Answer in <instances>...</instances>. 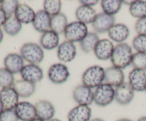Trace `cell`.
<instances>
[{"mask_svg":"<svg viewBox=\"0 0 146 121\" xmlns=\"http://www.w3.org/2000/svg\"><path fill=\"white\" fill-rule=\"evenodd\" d=\"M133 56V53L132 48L126 43H122L117 44L115 46L111 61L113 66L123 70L131 65Z\"/></svg>","mask_w":146,"mask_h":121,"instance_id":"6da1fadb","label":"cell"},{"mask_svg":"<svg viewBox=\"0 0 146 121\" xmlns=\"http://www.w3.org/2000/svg\"><path fill=\"white\" fill-rule=\"evenodd\" d=\"M82 84L90 88H96L104 83L105 69L98 65H91L85 70L82 75Z\"/></svg>","mask_w":146,"mask_h":121,"instance_id":"7a4b0ae2","label":"cell"},{"mask_svg":"<svg viewBox=\"0 0 146 121\" xmlns=\"http://www.w3.org/2000/svg\"><path fill=\"white\" fill-rule=\"evenodd\" d=\"M20 55L29 63L36 64L42 62L44 58V51L42 47L36 43H26L20 48Z\"/></svg>","mask_w":146,"mask_h":121,"instance_id":"3957f363","label":"cell"},{"mask_svg":"<svg viewBox=\"0 0 146 121\" xmlns=\"http://www.w3.org/2000/svg\"><path fill=\"white\" fill-rule=\"evenodd\" d=\"M88 34V30L86 24H83L78 21L69 23L64 33L66 41H71L72 43H80Z\"/></svg>","mask_w":146,"mask_h":121,"instance_id":"277c9868","label":"cell"},{"mask_svg":"<svg viewBox=\"0 0 146 121\" xmlns=\"http://www.w3.org/2000/svg\"><path fill=\"white\" fill-rule=\"evenodd\" d=\"M115 100V88L104 83L94 92V102L98 106L106 107Z\"/></svg>","mask_w":146,"mask_h":121,"instance_id":"5b68a950","label":"cell"},{"mask_svg":"<svg viewBox=\"0 0 146 121\" xmlns=\"http://www.w3.org/2000/svg\"><path fill=\"white\" fill-rule=\"evenodd\" d=\"M48 79L54 84H62L68 81L70 76L69 69L63 63H57L53 64L48 68Z\"/></svg>","mask_w":146,"mask_h":121,"instance_id":"8992f818","label":"cell"},{"mask_svg":"<svg viewBox=\"0 0 146 121\" xmlns=\"http://www.w3.org/2000/svg\"><path fill=\"white\" fill-rule=\"evenodd\" d=\"M20 75L24 81L36 84L44 78V71L38 65L29 63L24 65L20 72Z\"/></svg>","mask_w":146,"mask_h":121,"instance_id":"52a82bcc","label":"cell"},{"mask_svg":"<svg viewBox=\"0 0 146 121\" xmlns=\"http://www.w3.org/2000/svg\"><path fill=\"white\" fill-rule=\"evenodd\" d=\"M73 98L78 105L89 106L94 102V92L86 85L80 84L73 91Z\"/></svg>","mask_w":146,"mask_h":121,"instance_id":"ba28073f","label":"cell"},{"mask_svg":"<svg viewBox=\"0 0 146 121\" xmlns=\"http://www.w3.org/2000/svg\"><path fill=\"white\" fill-rule=\"evenodd\" d=\"M135 91L128 83L124 82L115 88V101L121 105H128L132 102Z\"/></svg>","mask_w":146,"mask_h":121,"instance_id":"9c48e42d","label":"cell"},{"mask_svg":"<svg viewBox=\"0 0 146 121\" xmlns=\"http://www.w3.org/2000/svg\"><path fill=\"white\" fill-rule=\"evenodd\" d=\"M18 93L13 87L1 88L0 91V101L4 109L14 110L19 102Z\"/></svg>","mask_w":146,"mask_h":121,"instance_id":"30bf717a","label":"cell"},{"mask_svg":"<svg viewBox=\"0 0 146 121\" xmlns=\"http://www.w3.org/2000/svg\"><path fill=\"white\" fill-rule=\"evenodd\" d=\"M115 24V18L114 16L108 15L102 12L97 14L96 18L92 24V26L96 33L104 34L108 32L110 28Z\"/></svg>","mask_w":146,"mask_h":121,"instance_id":"8fae6325","label":"cell"},{"mask_svg":"<svg viewBox=\"0 0 146 121\" xmlns=\"http://www.w3.org/2000/svg\"><path fill=\"white\" fill-rule=\"evenodd\" d=\"M77 54V50L74 43L64 41L57 48V57L63 63H69L74 61Z\"/></svg>","mask_w":146,"mask_h":121,"instance_id":"7c38bea8","label":"cell"},{"mask_svg":"<svg viewBox=\"0 0 146 121\" xmlns=\"http://www.w3.org/2000/svg\"><path fill=\"white\" fill-rule=\"evenodd\" d=\"M14 110L21 121H31L37 118L35 105L27 101L19 102Z\"/></svg>","mask_w":146,"mask_h":121,"instance_id":"4fadbf2b","label":"cell"},{"mask_svg":"<svg viewBox=\"0 0 146 121\" xmlns=\"http://www.w3.org/2000/svg\"><path fill=\"white\" fill-rule=\"evenodd\" d=\"M115 46L113 41L107 38L100 39L96 46L94 53L96 57L101 61H107L111 59V56L113 52Z\"/></svg>","mask_w":146,"mask_h":121,"instance_id":"5bb4252c","label":"cell"},{"mask_svg":"<svg viewBox=\"0 0 146 121\" xmlns=\"http://www.w3.org/2000/svg\"><path fill=\"white\" fill-rule=\"evenodd\" d=\"M128 83L133 89L138 92H143L146 90V72L140 69H133L128 75Z\"/></svg>","mask_w":146,"mask_h":121,"instance_id":"9a60e30c","label":"cell"},{"mask_svg":"<svg viewBox=\"0 0 146 121\" xmlns=\"http://www.w3.org/2000/svg\"><path fill=\"white\" fill-rule=\"evenodd\" d=\"M37 118L43 121H50L54 119L56 114V109L54 105L46 100L38 101L35 104Z\"/></svg>","mask_w":146,"mask_h":121,"instance_id":"2e32d148","label":"cell"},{"mask_svg":"<svg viewBox=\"0 0 146 121\" xmlns=\"http://www.w3.org/2000/svg\"><path fill=\"white\" fill-rule=\"evenodd\" d=\"M4 68L12 73L13 74L19 73L24 68V60L20 54L11 53L6 56L4 59Z\"/></svg>","mask_w":146,"mask_h":121,"instance_id":"e0dca14e","label":"cell"},{"mask_svg":"<svg viewBox=\"0 0 146 121\" xmlns=\"http://www.w3.org/2000/svg\"><path fill=\"white\" fill-rule=\"evenodd\" d=\"M92 111L88 105H78L68 112L67 118L68 121H90Z\"/></svg>","mask_w":146,"mask_h":121,"instance_id":"ac0fdd59","label":"cell"},{"mask_svg":"<svg viewBox=\"0 0 146 121\" xmlns=\"http://www.w3.org/2000/svg\"><path fill=\"white\" fill-rule=\"evenodd\" d=\"M125 75L122 69L115 66H111L105 70V83L112 87H118L124 83Z\"/></svg>","mask_w":146,"mask_h":121,"instance_id":"d6986e66","label":"cell"},{"mask_svg":"<svg viewBox=\"0 0 146 121\" xmlns=\"http://www.w3.org/2000/svg\"><path fill=\"white\" fill-rule=\"evenodd\" d=\"M108 36L111 41L122 44L128 39L130 35V30L125 24H115L108 31Z\"/></svg>","mask_w":146,"mask_h":121,"instance_id":"ffe728a7","label":"cell"},{"mask_svg":"<svg viewBox=\"0 0 146 121\" xmlns=\"http://www.w3.org/2000/svg\"><path fill=\"white\" fill-rule=\"evenodd\" d=\"M34 29L38 32L43 33L51 30V16L44 9L36 12L35 18L32 23Z\"/></svg>","mask_w":146,"mask_h":121,"instance_id":"44dd1931","label":"cell"},{"mask_svg":"<svg viewBox=\"0 0 146 121\" xmlns=\"http://www.w3.org/2000/svg\"><path fill=\"white\" fill-rule=\"evenodd\" d=\"M35 16V11L27 4H19L14 14V17L22 24L33 23Z\"/></svg>","mask_w":146,"mask_h":121,"instance_id":"7402d4cb","label":"cell"},{"mask_svg":"<svg viewBox=\"0 0 146 121\" xmlns=\"http://www.w3.org/2000/svg\"><path fill=\"white\" fill-rule=\"evenodd\" d=\"M59 35L57 33L49 30L41 34L40 37V46L43 49H55L59 46Z\"/></svg>","mask_w":146,"mask_h":121,"instance_id":"603a6c76","label":"cell"},{"mask_svg":"<svg viewBox=\"0 0 146 121\" xmlns=\"http://www.w3.org/2000/svg\"><path fill=\"white\" fill-rule=\"evenodd\" d=\"M97 13L93 7L81 5L76 10V17L77 21L85 24H93L97 17Z\"/></svg>","mask_w":146,"mask_h":121,"instance_id":"cb8c5ba5","label":"cell"},{"mask_svg":"<svg viewBox=\"0 0 146 121\" xmlns=\"http://www.w3.org/2000/svg\"><path fill=\"white\" fill-rule=\"evenodd\" d=\"M13 88L15 89L20 98H29L36 91V84L31 83L24 80L15 81Z\"/></svg>","mask_w":146,"mask_h":121,"instance_id":"d4e9b609","label":"cell"},{"mask_svg":"<svg viewBox=\"0 0 146 121\" xmlns=\"http://www.w3.org/2000/svg\"><path fill=\"white\" fill-rule=\"evenodd\" d=\"M68 24V19L64 13L61 12L51 17V30L58 35L64 34Z\"/></svg>","mask_w":146,"mask_h":121,"instance_id":"484cf974","label":"cell"},{"mask_svg":"<svg viewBox=\"0 0 146 121\" xmlns=\"http://www.w3.org/2000/svg\"><path fill=\"white\" fill-rule=\"evenodd\" d=\"M99 40L100 38L97 33L88 32L85 38L80 42L81 51L85 54H89L91 51H94Z\"/></svg>","mask_w":146,"mask_h":121,"instance_id":"4316f807","label":"cell"},{"mask_svg":"<svg viewBox=\"0 0 146 121\" xmlns=\"http://www.w3.org/2000/svg\"><path fill=\"white\" fill-rule=\"evenodd\" d=\"M5 33L11 36H14L19 34L22 29V24L15 17H8L5 24L3 26Z\"/></svg>","mask_w":146,"mask_h":121,"instance_id":"83f0119b","label":"cell"},{"mask_svg":"<svg viewBox=\"0 0 146 121\" xmlns=\"http://www.w3.org/2000/svg\"><path fill=\"white\" fill-rule=\"evenodd\" d=\"M123 1L121 0H103L101 6L104 13L111 16H115L121 10Z\"/></svg>","mask_w":146,"mask_h":121,"instance_id":"f1b7e54d","label":"cell"},{"mask_svg":"<svg viewBox=\"0 0 146 121\" xmlns=\"http://www.w3.org/2000/svg\"><path fill=\"white\" fill-rule=\"evenodd\" d=\"M129 11L131 15L138 19L146 17V1H133L130 5Z\"/></svg>","mask_w":146,"mask_h":121,"instance_id":"f546056e","label":"cell"},{"mask_svg":"<svg viewBox=\"0 0 146 121\" xmlns=\"http://www.w3.org/2000/svg\"><path fill=\"white\" fill-rule=\"evenodd\" d=\"M15 80L14 74L4 68H0V87L1 88L13 87Z\"/></svg>","mask_w":146,"mask_h":121,"instance_id":"4dcf8cb0","label":"cell"},{"mask_svg":"<svg viewBox=\"0 0 146 121\" xmlns=\"http://www.w3.org/2000/svg\"><path fill=\"white\" fill-rule=\"evenodd\" d=\"M61 7L62 4L60 0H46L44 1V10L51 17L61 13Z\"/></svg>","mask_w":146,"mask_h":121,"instance_id":"1f68e13d","label":"cell"},{"mask_svg":"<svg viewBox=\"0 0 146 121\" xmlns=\"http://www.w3.org/2000/svg\"><path fill=\"white\" fill-rule=\"evenodd\" d=\"M135 69H140L145 71L146 70V54L145 53L136 52L133 54L132 63Z\"/></svg>","mask_w":146,"mask_h":121,"instance_id":"d6a6232c","label":"cell"},{"mask_svg":"<svg viewBox=\"0 0 146 121\" xmlns=\"http://www.w3.org/2000/svg\"><path fill=\"white\" fill-rule=\"evenodd\" d=\"M19 5V2L17 0H4L1 4V7L7 17H12L14 15Z\"/></svg>","mask_w":146,"mask_h":121,"instance_id":"836d02e7","label":"cell"},{"mask_svg":"<svg viewBox=\"0 0 146 121\" xmlns=\"http://www.w3.org/2000/svg\"><path fill=\"white\" fill-rule=\"evenodd\" d=\"M132 45L137 52L146 54V35H137L134 37Z\"/></svg>","mask_w":146,"mask_h":121,"instance_id":"e575fe53","label":"cell"},{"mask_svg":"<svg viewBox=\"0 0 146 121\" xmlns=\"http://www.w3.org/2000/svg\"><path fill=\"white\" fill-rule=\"evenodd\" d=\"M0 121H19V120L14 109H4V110L0 114Z\"/></svg>","mask_w":146,"mask_h":121,"instance_id":"d590c367","label":"cell"},{"mask_svg":"<svg viewBox=\"0 0 146 121\" xmlns=\"http://www.w3.org/2000/svg\"><path fill=\"white\" fill-rule=\"evenodd\" d=\"M135 30L138 35H146V17L138 19L135 24Z\"/></svg>","mask_w":146,"mask_h":121,"instance_id":"8d00e7d4","label":"cell"},{"mask_svg":"<svg viewBox=\"0 0 146 121\" xmlns=\"http://www.w3.org/2000/svg\"><path fill=\"white\" fill-rule=\"evenodd\" d=\"M79 1L81 4V5L87 6V7H93L94 6L98 4V0H81Z\"/></svg>","mask_w":146,"mask_h":121,"instance_id":"74e56055","label":"cell"},{"mask_svg":"<svg viewBox=\"0 0 146 121\" xmlns=\"http://www.w3.org/2000/svg\"><path fill=\"white\" fill-rule=\"evenodd\" d=\"M7 18H8V17H7V16L6 15L5 12L4 11L1 4H0V27L4 26V24H5L6 21H7Z\"/></svg>","mask_w":146,"mask_h":121,"instance_id":"f35d334b","label":"cell"},{"mask_svg":"<svg viewBox=\"0 0 146 121\" xmlns=\"http://www.w3.org/2000/svg\"><path fill=\"white\" fill-rule=\"evenodd\" d=\"M3 39H4V32H3L2 29L0 27V44L2 42Z\"/></svg>","mask_w":146,"mask_h":121,"instance_id":"ab89813d","label":"cell"},{"mask_svg":"<svg viewBox=\"0 0 146 121\" xmlns=\"http://www.w3.org/2000/svg\"><path fill=\"white\" fill-rule=\"evenodd\" d=\"M116 121H133V120L129 119V118H120V119L117 120Z\"/></svg>","mask_w":146,"mask_h":121,"instance_id":"60d3db41","label":"cell"},{"mask_svg":"<svg viewBox=\"0 0 146 121\" xmlns=\"http://www.w3.org/2000/svg\"><path fill=\"white\" fill-rule=\"evenodd\" d=\"M90 121H104V120L103 119H101V118H94V119L91 120Z\"/></svg>","mask_w":146,"mask_h":121,"instance_id":"b9f144b4","label":"cell"},{"mask_svg":"<svg viewBox=\"0 0 146 121\" xmlns=\"http://www.w3.org/2000/svg\"><path fill=\"white\" fill-rule=\"evenodd\" d=\"M137 121H146V116L141 117Z\"/></svg>","mask_w":146,"mask_h":121,"instance_id":"7bdbcfd3","label":"cell"},{"mask_svg":"<svg viewBox=\"0 0 146 121\" xmlns=\"http://www.w3.org/2000/svg\"><path fill=\"white\" fill-rule=\"evenodd\" d=\"M3 110H4V107H3V105L2 103H1V102L0 101V114H1V112H2Z\"/></svg>","mask_w":146,"mask_h":121,"instance_id":"ee69618b","label":"cell"},{"mask_svg":"<svg viewBox=\"0 0 146 121\" xmlns=\"http://www.w3.org/2000/svg\"><path fill=\"white\" fill-rule=\"evenodd\" d=\"M31 121H43V120H42L40 119V118H35V119L33 120H31Z\"/></svg>","mask_w":146,"mask_h":121,"instance_id":"f6af8a7d","label":"cell"},{"mask_svg":"<svg viewBox=\"0 0 146 121\" xmlns=\"http://www.w3.org/2000/svg\"><path fill=\"white\" fill-rule=\"evenodd\" d=\"M50 121H61V120H60L59 119H57V118H54V119H52Z\"/></svg>","mask_w":146,"mask_h":121,"instance_id":"bcb514c9","label":"cell"},{"mask_svg":"<svg viewBox=\"0 0 146 121\" xmlns=\"http://www.w3.org/2000/svg\"><path fill=\"white\" fill-rule=\"evenodd\" d=\"M1 2H2V1H0V4H1Z\"/></svg>","mask_w":146,"mask_h":121,"instance_id":"7dc6e473","label":"cell"},{"mask_svg":"<svg viewBox=\"0 0 146 121\" xmlns=\"http://www.w3.org/2000/svg\"><path fill=\"white\" fill-rule=\"evenodd\" d=\"M145 91H146V90H145Z\"/></svg>","mask_w":146,"mask_h":121,"instance_id":"c3c4849f","label":"cell"}]
</instances>
